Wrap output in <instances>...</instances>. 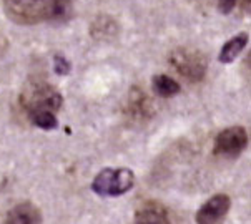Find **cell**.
I'll return each instance as SVG.
<instances>
[{
    "mask_svg": "<svg viewBox=\"0 0 251 224\" xmlns=\"http://www.w3.org/2000/svg\"><path fill=\"white\" fill-rule=\"evenodd\" d=\"M3 12L19 25L63 23L74 14L72 0H3Z\"/></svg>",
    "mask_w": 251,
    "mask_h": 224,
    "instance_id": "cell-1",
    "label": "cell"
},
{
    "mask_svg": "<svg viewBox=\"0 0 251 224\" xmlns=\"http://www.w3.org/2000/svg\"><path fill=\"white\" fill-rule=\"evenodd\" d=\"M20 103L27 110V113L35 112H52L57 113L62 108L63 98L60 91L49 83H32L20 95Z\"/></svg>",
    "mask_w": 251,
    "mask_h": 224,
    "instance_id": "cell-2",
    "label": "cell"
},
{
    "mask_svg": "<svg viewBox=\"0 0 251 224\" xmlns=\"http://www.w3.org/2000/svg\"><path fill=\"white\" fill-rule=\"evenodd\" d=\"M168 60L176 73L181 75L183 78H186L191 83L201 82L205 78L208 60L200 50L180 46V48H175L170 53Z\"/></svg>",
    "mask_w": 251,
    "mask_h": 224,
    "instance_id": "cell-3",
    "label": "cell"
},
{
    "mask_svg": "<svg viewBox=\"0 0 251 224\" xmlns=\"http://www.w3.org/2000/svg\"><path fill=\"white\" fill-rule=\"evenodd\" d=\"M133 183L135 176L131 170H126V168H120V170L105 168L93 179L92 189L99 196H120V194L130 191Z\"/></svg>",
    "mask_w": 251,
    "mask_h": 224,
    "instance_id": "cell-4",
    "label": "cell"
},
{
    "mask_svg": "<svg viewBox=\"0 0 251 224\" xmlns=\"http://www.w3.org/2000/svg\"><path fill=\"white\" fill-rule=\"evenodd\" d=\"M248 146V133L243 126H231L223 130L215 138L213 151L216 156H226V158H236L245 148Z\"/></svg>",
    "mask_w": 251,
    "mask_h": 224,
    "instance_id": "cell-5",
    "label": "cell"
},
{
    "mask_svg": "<svg viewBox=\"0 0 251 224\" xmlns=\"http://www.w3.org/2000/svg\"><path fill=\"white\" fill-rule=\"evenodd\" d=\"M229 206H231V201L226 194H215L198 209L195 219L198 224H218L228 214Z\"/></svg>",
    "mask_w": 251,
    "mask_h": 224,
    "instance_id": "cell-6",
    "label": "cell"
},
{
    "mask_svg": "<svg viewBox=\"0 0 251 224\" xmlns=\"http://www.w3.org/2000/svg\"><path fill=\"white\" fill-rule=\"evenodd\" d=\"M125 113L126 116H130V120L135 121H142V120H148L151 116L153 110H151V103L148 100V96L145 95L143 90L140 88H131L130 95H128V103L125 107Z\"/></svg>",
    "mask_w": 251,
    "mask_h": 224,
    "instance_id": "cell-7",
    "label": "cell"
},
{
    "mask_svg": "<svg viewBox=\"0 0 251 224\" xmlns=\"http://www.w3.org/2000/svg\"><path fill=\"white\" fill-rule=\"evenodd\" d=\"M135 223L137 224H172L170 221L168 209L163 204L155 201H150L143 204L135 214Z\"/></svg>",
    "mask_w": 251,
    "mask_h": 224,
    "instance_id": "cell-8",
    "label": "cell"
},
{
    "mask_svg": "<svg viewBox=\"0 0 251 224\" xmlns=\"http://www.w3.org/2000/svg\"><path fill=\"white\" fill-rule=\"evenodd\" d=\"M5 224H42L40 209L32 202H22L8 211Z\"/></svg>",
    "mask_w": 251,
    "mask_h": 224,
    "instance_id": "cell-9",
    "label": "cell"
},
{
    "mask_svg": "<svg viewBox=\"0 0 251 224\" xmlns=\"http://www.w3.org/2000/svg\"><path fill=\"white\" fill-rule=\"evenodd\" d=\"M120 32V25L110 15H99L90 25V33L95 40H112Z\"/></svg>",
    "mask_w": 251,
    "mask_h": 224,
    "instance_id": "cell-10",
    "label": "cell"
},
{
    "mask_svg": "<svg viewBox=\"0 0 251 224\" xmlns=\"http://www.w3.org/2000/svg\"><path fill=\"white\" fill-rule=\"evenodd\" d=\"M248 39H250L248 33H238L233 39H229L226 44L223 45V48H221L218 60L221 63H231L238 55L243 52L245 46L248 45Z\"/></svg>",
    "mask_w": 251,
    "mask_h": 224,
    "instance_id": "cell-11",
    "label": "cell"
},
{
    "mask_svg": "<svg viewBox=\"0 0 251 224\" xmlns=\"http://www.w3.org/2000/svg\"><path fill=\"white\" fill-rule=\"evenodd\" d=\"M151 87L153 91L158 96H161V98H170V96H175L180 93V83L176 80L170 78L168 75H156V77H153Z\"/></svg>",
    "mask_w": 251,
    "mask_h": 224,
    "instance_id": "cell-12",
    "label": "cell"
},
{
    "mask_svg": "<svg viewBox=\"0 0 251 224\" xmlns=\"http://www.w3.org/2000/svg\"><path fill=\"white\" fill-rule=\"evenodd\" d=\"M28 118H30V121L37 126V128L47 130V132L55 130L58 126L55 113H52V112H35V113H30Z\"/></svg>",
    "mask_w": 251,
    "mask_h": 224,
    "instance_id": "cell-13",
    "label": "cell"
},
{
    "mask_svg": "<svg viewBox=\"0 0 251 224\" xmlns=\"http://www.w3.org/2000/svg\"><path fill=\"white\" fill-rule=\"evenodd\" d=\"M53 68H55V73L57 75H62V77H65V75H69L70 73V70H72V67H70V62L67 60L63 55L60 53H57L53 57Z\"/></svg>",
    "mask_w": 251,
    "mask_h": 224,
    "instance_id": "cell-14",
    "label": "cell"
},
{
    "mask_svg": "<svg viewBox=\"0 0 251 224\" xmlns=\"http://www.w3.org/2000/svg\"><path fill=\"white\" fill-rule=\"evenodd\" d=\"M235 5H236V0H218V10L225 15H228L235 8Z\"/></svg>",
    "mask_w": 251,
    "mask_h": 224,
    "instance_id": "cell-15",
    "label": "cell"
}]
</instances>
